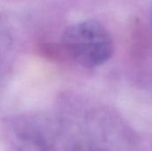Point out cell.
I'll return each mask as SVG.
<instances>
[{
    "instance_id": "obj_1",
    "label": "cell",
    "mask_w": 152,
    "mask_h": 151,
    "mask_svg": "<svg viewBox=\"0 0 152 151\" xmlns=\"http://www.w3.org/2000/svg\"><path fill=\"white\" fill-rule=\"evenodd\" d=\"M61 44L68 54L85 67L104 64L113 53L110 34L95 20L79 21L67 27Z\"/></svg>"
}]
</instances>
